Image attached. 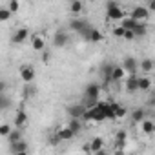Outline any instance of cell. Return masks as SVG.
Wrapping results in <instances>:
<instances>
[{
    "instance_id": "obj_1",
    "label": "cell",
    "mask_w": 155,
    "mask_h": 155,
    "mask_svg": "<svg viewBox=\"0 0 155 155\" xmlns=\"http://www.w3.org/2000/svg\"><path fill=\"white\" fill-rule=\"evenodd\" d=\"M106 11H108V20H122V9L113 2V0H110L108 6H106Z\"/></svg>"
},
{
    "instance_id": "obj_2",
    "label": "cell",
    "mask_w": 155,
    "mask_h": 155,
    "mask_svg": "<svg viewBox=\"0 0 155 155\" xmlns=\"http://www.w3.org/2000/svg\"><path fill=\"white\" fill-rule=\"evenodd\" d=\"M20 79L26 84H31L35 81V69L31 66H20Z\"/></svg>"
},
{
    "instance_id": "obj_3",
    "label": "cell",
    "mask_w": 155,
    "mask_h": 155,
    "mask_svg": "<svg viewBox=\"0 0 155 155\" xmlns=\"http://www.w3.org/2000/svg\"><path fill=\"white\" fill-rule=\"evenodd\" d=\"M131 17H133L135 20H148V17H150V8H146V6H137V8L131 9Z\"/></svg>"
},
{
    "instance_id": "obj_4",
    "label": "cell",
    "mask_w": 155,
    "mask_h": 155,
    "mask_svg": "<svg viewBox=\"0 0 155 155\" xmlns=\"http://www.w3.org/2000/svg\"><path fill=\"white\" fill-rule=\"evenodd\" d=\"M86 106L81 102V104H75V106H69L68 108V115L69 117H75V119H82L84 117V113H86Z\"/></svg>"
},
{
    "instance_id": "obj_5",
    "label": "cell",
    "mask_w": 155,
    "mask_h": 155,
    "mask_svg": "<svg viewBox=\"0 0 155 155\" xmlns=\"http://www.w3.org/2000/svg\"><path fill=\"white\" fill-rule=\"evenodd\" d=\"M11 153H15V155H26L28 153V142L26 140L11 142Z\"/></svg>"
},
{
    "instance_id": "obj_6",
    "label": "cell",
    "mask_w": 155,
    "mask_h": 155,
    "mask_svg": "<svg viewBox=\"0 0 155 155\" xmlns=\"http://www.w3.org/2000/svg\"><path fill=\"white\" fill-rule=\"evenodd\" d=\"M122 66H124V69H126L130 75H135V71L139 69V62H137L133 57H126L124 62H122Z\"/></svg>"
},
{
    "instance_id": "obj_7",
    "label": "cell",
    "mask_w": 155,
    "mask_h": 155,
    "mask_svg": "<svg viewBox=\"0 0 155 155\" xmlns=\"http://www.w3.org/2000/svg\"><path fill=\"white\" fill-rule=\"evenodd\" d=\"M99 95H101V86H99V84H88V86H86V91H84V97H88V99H95V101H99Z\"/></svg>"
},
{
    "instance_id": "obj_8",
    "label": "cell",
    "mask_w": 155,
    "mask_h": 155,
    "mask_svg": "<svg viewBox=\"0 0 155 155\" xmlns=\"http://www.w3.org/2000/svg\"><path fill=\"white\" fill-rule=\"evenodd\" d=\"M57 135L60 137V140H71V139L75 137V131H73L69 126H62V128L57 130Z\"/></svg>"
},
{
    "instance_id": "obj_9",
    "label": "cell",
    "mask_w": 155,
    "mask_h": 155,
    "mask_svg": "<svg viewBox=\"0 0 155 155\" xmlns=\"http://www.w3.org/2000/svg\"><path fill=\"white\" fill-rule=\"evenodd\" d=\"M31 46H33L35 51H44L46 42H44V38H42L40 35H33V37H31Z\"/></svg>"
},
{
    "instance_id": "obj_10",
    "label": "cell",
    "mask_w": 155,
    "mask_h": 155,
    "mask_svg": "<svg viewBox=\"0 0 155 155\" xmlns=\"http://www.w3.org/2000/svg\"><path fill=\"white\" fill-rule=\"evenodd\" d=\"M126 90H128V91H131V93L139 90V77L130 75V79L126 81Z\"/></svg>"
},
{
    "instance_id": "obj_11",
    "label": "cell",
    "mask_w": 155,
    "mask_h": 155,
    "mask_svg": "<svg viewBox=\"0 0 155 155\" xmlns=\"http://www.w3.org/2000/svg\"><path fill=\"white\" fill-rule=\"evenodd\" d=\"M86 26H88V22H86V20H81V18H75V20L69 22V28H71L73 31H77V33H81Z\"/></svg>"
},
{
    "instance_id": "obj_12",
    "label": "cell",
    "mask_w": 155,
    "mask_h": 155,
    "mask_svg": "<svg viewBox=\"0 0 155 155\" xmlns=\"http://www.w3.org/2000/svg\"><path fill=\"white\" fill-rule=\"evenodd\" d=\"M126 75L124 66H113V73H111V81H122Z\"/></svg>"
},
{
    "instance_id": "obj_13",
    "label": "cell",
    "mask_w": 155,
    "mask_h": 155,
    "mask_svg": "<svg viewBox=\"0 0 155 155\" xmlns=\"http://www.w3.org/2000/svg\"><path fill=\"white\" fill-rule=\"evenodd\" d=\"M28 35H29L28 29H26V28H20V29L13 35V42H15V44H22V42L28 38Z\"/></svg>"
},
{
    "instance_id": "obj_14",
    "label": "cell",
    "mask_w": 155,
    "mask_h": 155,
    "mask_svg": "<svg viewBox=\"0 0 155 155\" xmlns=\"http://www.w3.org/2000/svg\"><path fill=\"white\" fill-rule=\"evenodd\" d=\"M53 44H55L57 48H64V46L68 44V35H66V33H62V31H60V33H57V35H55V38H53Z\"/></svg>"
},
{
    "instance_id": "obj_15",
    "label": "cell",
    "mask_w": 155,
    "mask_h": 155,
    "mask_svg": "<svg viewBox=\"0 0 155 155\" xmlns=\"http://www.w3.org/2000/svg\"><path fill=\"white\" fill-rule=\"evenodd\" d=\"M102 146H104V140H102L101 137H95V139L91 140V144H90L91 153H101V151H102Z\"/></svg>"
},
{
    "instance_id": "obj_16",
    "label": "cell",
    "mask_w": 155,
    "mask_h": 155,
    "mask_svg": "<svg viewBox=\"0 0 155 155\" xmlns=\"http://www.w3.org/2000/svg\"><path fill=\"white\" fill-rule=\"evenodd\" d=\"M140 128H142V131H144V133L151 135V133L155 131V122H153V120H150V119H144V120L140 122Z\"/></svg>"
},
{
    "instance_id": "obj_17",
    "label": "cell",
    "mask_w": 155,
    "mask_h": 155,
    "mask_svg": "<svg viewBox=\"0 0 155 155\" xmlns=\"http://www.w3.org/2000/svg\"><path fill=\"white\" fill-rule=\"evenodd\" d=\"M140 20H135L133 17H128V18H122L120 20V26L124 28V29H135V26L139 24Z\"/></svg>"
},
{
    "instance_id": "obj_18",
    "label": "cell",
    "mask_w": 155,
    "mask_h": 155,
    "mask_svg": "<svg viewBox=\"0 0 155 155\" xmlns=\"http://www.w3.org/2000/svg\"><path fill=\"white\" fill-rule=\"evenodd\" d=\"M131 119H133V122H142L144 119H146V110H142V108H137V110H133V113H131Z\"/></svg>"
},
{
    "instance_id": "obj_19",
    "label": "cell",
    "mask_w": 155,
    "mask_h": 155,
    "mask_svg": "<svg viewBox=\"0 0 155 155\" xmlns=\"http://www.w3.org/2000/svg\"><path fill=\"white\" fill-rule=\"evenodd\" d=\"M28 122V115H26V111L24 110H18L17 111V117H15V126L18 128V126H24Z\"/></svg>"
},
{
    "instance_id": "obj_20",
    "label": "cell",
    "mask_w": 155,
    "mask_h": 155,
    "mask_svg": "<svg viewBox=\"0 0 155 155\" xmlns=\"http://www.w3.org/2000/svg\"><path fill=\"white\" fill-rule=\"evenodd\" d=\"M68 126H69V128H71V130L75 131V135H77V133H79V131L82 130V124H81V119H75V117H71V120L68 122Z\"/></svg>"
},
{
    "instance_id": "obj_21",
    "label": "cell",
    "mask_w": 155,
    "mask_h": 155,
    "mask_svg": "<svg viewBox=\"0 0 155 155\" xmlns=\"http://www.w3.org/2000/svg\"><path fill=\"white\" fill-rule=\"evenodd\" d=\"M102 71H104V84H110V82H113L111 81V73H113V66L111 64H106L104 68H102Z\"/></svg>"
},
{
    "instance_id": "obj_22",
    "label": "cell",
    "mask_w": 155,
    "mask_h": 155,
    "mask_svg": "<svg viewBox=\"0 0 155 155\" xmlns=\"http://www.w3.org/2000/svg\"><path fill=\"white\" fill-rule=\"evenodd\" d=\"M139 69H142L144 73H150V71L153 69V60H150V58H144V60L139 64Z\"/></svg>"
},
{
    "instance_id": "obj_23",
    "label": "cell",
    "mask_w": 155,
    "mask_h": 155,
    "mask_svg": "<svg viewBox=\"0 0 155 155\" xmlns=\"http://www.w3.org/2000/svg\"><path fill=\"white\" fill-rule=\"evenodd\" d=\"M150 88H151V79H148V77H140V79H139V90L146 91Z\"/></svg>"
},
{
    "instance_id": "obj_24",
    "label": "cell",
    "mask_w": 155,
    "mask_h": 155,
    "mask_svg": "<svg viewBox=\"0 0 155 155\" xmlns=\"http://www.w3.org/2000/svg\"><path fill=\"white\" fill-rule=\"evenodd\" d=\"M102 38H104V37H102V33H101L99 29H95V28H93V29H91V33H90V38H88V40H90V42H101Z\"/></svg>"
},
{
    "instance_id": "obj_25",
    "label": "cell",
    "mask_w": 155,
    "mask_h": 155,
    "mask_svg": "<svg viewBox=\"0 0 155 155\" xmlns=\"http://www.w3.org/2000/svg\"><path fill=\"white\" fill-rule=\"evenodd\" d=\"M133 31H135V35H137V37H144V35H146V31H148V28H146V24H142V20H140V22L135 26V29H133Z\"/></svg>"
},
{
    "instance_id": "obj_26",
    "label": "cell",
    "mask_w": 155,
    "mask_h": 155,
    "mask_svg": "<svg viewBox=\"0 0 155 155\" xmlns=\"http://www.w3.org/2000/svg\"><path fill=\"white\" fill-rule=\"evenodd\" d=\"M113 106V110H115V115H117V119H120V117H124L126 113H128V110L124 108V106H120V104H111Z\"/></svg>"
},
{
    "instance_id": "obj_27",
    "label": "cell",
    "mask_w": 155,
    "mask_h": 155,
    "mask_svg": "<svg viewBox=\"0 0 155 155\" xmlns=\"http://www.w3.org/2000/svg\"><path fill=\"white\" fill-rule=\"evenodd\" d=\"M11 9L9 8H4V9H0V20H2V22H8L9 18H11Z\"/></svg>"
},
{
    "instance_id": "obj_28",
    "label": "cell",
    "mask_w": 155,
    "mask_h": 155,
    "mask_svg": "<svg viewBox=\"0 0 155 155\" xmlns=\"http://www.w3.org/2000/svg\"><path fill=\"white\" fill-rule=\"evenodd\" d=\"M69 9H71V13H81L82 11V2H81V0H73Z\"/></svg>"
},
{
    "instance_id": "obj_29",
    "label": "cell",
    "mask_w": 155,
    "mask_h": 155,
    "mask_svg": "<svg viewBox=\"0 0 155 155\" xmlns=\"http://www.w3.org/2000/svg\"><path fill=\"white\" fill-rule=\"evenodd\" d=\"M8 140H9V144L20 140V131H18V130H11V133L8 135Z\"/></svg>"
},
{
    "instance_id": "obj_30",
    "label": "cell",
    "mask_w": 155,
    "mask_h": 155,
    "mask_svg": "<svg viewBox=\"0 0 155 155\" xmlns=\"http://www.w3.org/2000/svg\"><path fill=\"white\" fill-rule=\"evenodd\" d=\"M9 104H11V102H9V99L2 93V95H0V110H2V111H4V110H8V108H9Z\"/></svg>"
},
{
    "instance_id": "obj_31",
    "label": "cell",
    "mask_w": 155,
    "mask_h": 155,
    "mask_svg": "<svg viewBox=\"0 0 155 155\" xmlns=\"http://www.w3.org/2000/svg\"><path fill=\"white\" fill-rule=\"evenodd\" d=\"M115 140H117L119 144H124V142H126V131H124V130H119V131L115 133Z\"/></svg>"
},
{
    "instance_id": "obj_32",
    "label": "cell",
    "mask_w": 155,
    "mask_h": 155,
    "mask_svg": "<svg viewBox=\"0 0 155 155\" xmlns=\"http://www.w3.org/2000/svg\"><path fill=\"white\" fill-rule=\"evenodd\" d=\"M124 33H126V29H124L122 26H117V28H113V35H115V37H119V38H124Z\"/></svg>"
},
{
    "instance_id": "obj_33",
    "label": "cell",
    "mask_w": 155,
    "mask_h": 155,
    "mask_svg": "<svg viewBox=\"0 0 155 155\" xmlns=\"http://www.w3.org/2000/svg\"><path fill=\"white\" fill-rule=\"evenodd\" d=\"M11 133V126L9 124H2V126H0V135H2V137H8Z\"/></svg>"
},
{
    "instance_id": "obj_34",
    "label": "cell",
    "mask_w": 155,
    "mask_h": 155,
    "mask_svg": "<svg viewBox=\"0 0 155 155\" xmlns=\"http://www.w3.org/2000/svg\"><path fill=\"white\" fill-rule=\"evenodd\" d=\"M9 9H11L13 13H17V11L20 9V2H18V0H9Z\"/></svg>"
},
{
    "instance_id": "obj_35",
    "label": "cell",
    "mask_w": 155,
    "mask_h": 155,
    "mask_svg": "<svg viewBox=\"0 0 155 155\" xmlns=\"http://www.w3.org/2000/svg\"><path fill=\"white\" fill-rule=\"evenodd\" d=\"M133 38H137L135 31H133V29H126V33H124V40H133Z\"/></svg>"
},
{
    "instance_id": "obj_36",
    "label": "cell",
    "mask_w": 155,
    "mask_h": 155,
    "mask_svg": "<svg viewBox=\"0 0 155 155\" xmlns=\"http://www.w3.org/2000/svg\"><path fill=\"white\" fill-rule=\"evenodd\" d=\"M148 8H150V11L155 13V0H150V2H148Z\"/></svg>"
},
{
    "instance_id": "obj_37",
    "label": "cell",
    "mask_w": 155,
    "mask_h": 155,
    "mask_svg": "<svg viewBox=\"0 0 155 155\" xmlns=\"http://www.w3.org/2000/svg\"><path fill=\"white\" fill-rule=\"evenodd\" d=\"M148 104H150L151 108H155V97H153V99H150V102H148Z\"/></svg>"
},
{
    "instance_id": "obj_38",
    "label": "cell",
    "mask_w": 155,
    "mask_h": 155,
    "mask_svg": "<svg viewBox=\"0 0 155 155\" xmlns=\"http://www.w3.org/2000/svg\"><path fill=\"white\" fill-rule=\"evenodd\" d=\"M48 58H49V55H48V53H44V55H42V60H44V62H48Z\"/></svg>"
},
{
    "instance_id": "obj_39",
    "label": "cell",
    "mask_w": 155,
    "mask_h": 155,
    "mask_svg": "<svg viewBox=\"0 0 155 155\" xmlns=\"http://www.w3.org/2000/svg\"><path fill=\"white\" fill-rule=\"evenodd\" d=\"M146 2H150V0H146Z\"/></svg>"
},
{
    "instance_id": "obj_40",
    "label": "cell",
    "mask_w": 155,
    "mask_h": 155,
    "mask_svg": "<svg viewBox=\"0 0 155 155\" xmlns=\"http://www.w3.org/2000/svg\"><path fill=\"white\" fill-rule=\"evenodd\" d=\"M69 2H73V0H69Z\"/></svg>"
}]
</instances>
